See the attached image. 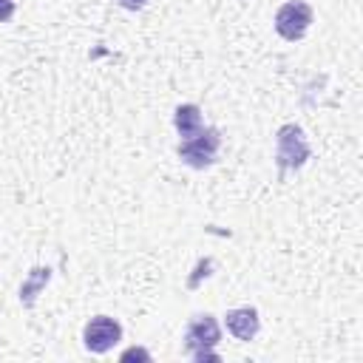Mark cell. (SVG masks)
<instances>
[{
  "label": "cell",
  "instance_id": "obj_2",
  "mask_svg": "<svg viewBox=\"0 0 363 363\" xmlns=\"http://www.w3.org/2000/svg\"><path fill=\"white\" fill-rule=\"evenodd\" d=\"M309 159V142H306V133L301 125L295 122H286L275 130V164L281 173H289V170H298L303 167Z\"/></svg>",
  "mask_w": 363,
  "mask_h": 363
},
{
  "label": "cell",
  "instance_id": "obj_8",
  "mask_svg": "<svg viewBox=\"0 0 363 363\" xmlns=\"http://www.w3.org/2000/svg\"><path fill=\"white\" fill-rule=\"evenodd\" d=\"M173 125H176V130H179V136H182V139L193 136L196 130H201V128H204V125H201V108H199V105H193V102L179 105V108H176V113H173Z\"/></svg>",
  "mask_w": 363,
  "mask_h": 363
},
{
  "label": "cell",
  "instance_id": "obj_6",
  "mask_svg": "<svg viewBox=\"0 0 363 363\" xmlns=\"http://www.w3.org/2000/svg\"><path fill=\"white\" fill-rule=\"evenodd\" d=\"M224 323H227V332L235 337V340H252L261 329V318H258V309L255 306H238V309H230L224 315Z\"/></svg>",
  "mask_w": 363,
  "mask_h": 363
},
{
  "label": "cell",
  "instance_id": "obj_5",
  "mask_svg": "<svg viewBox=\"0 0 363 363\" xmlns=\"http://www.w3.org/2000/svg\"><path fill=\"white\" fill-rule=\"evenodd\" d=\"M119 340H122V323L111 315H94L82 329V343L94 354L111 352Z\"/></svg>",
  "mask_w": 363,
  "mask_h": 363
},
{
  "label": "cell",
  "instance_id": "obj_7",
  "mask_svg": "<svg viewBox=\"0 0 363 363\" xmlns=\"http://www.w3.org/2000/svg\"><path fill=\"white\" fill-rule=\"evenodd\" d=\"M51 281V267H31V272L26 275V281L20 284V303L26 309L34 306L37 295L45 289V284Z\"/></svg>",
  "mask_w": 363,
  "mask_h": 363
},
{
  "label": "cell",
  "instance_id": "obj_4",
  "mask_svg": "<svg viewBox=\"0 0 363 363\" xmlns=\"http://www.w3.org/2000/svg\"><path fill=\"white\" fill-rule=\"evenodd\" d=\"M272 26H275L278 37H284L289 43L303 40L309 26H312V6L306 0H289L275 11V23Z\"/></svg>",
  "mask_w": 363,
  "mask_h": 363
},
{
  "label": "cell",
  "instance_id": "obj_10",
  "mask_svg": "<svg viewBox=\"0 0 363 363\" xmlns=\"http://www.w3.org/2000/svg\"><path fill=\"white\" fill-rule=\"evenodd\" d=\"M122 9H128V11H139V9H145V3L147 0H116Z\"/></svg>",
  "mask_w": 363,
  "mask_h": 363
},
{
  "label": "cell",
  "instance_id": "obj_11",
  "mask_svg": "<svg viewBox=\"0 0 363 363\" xmlns=\"http://www.w3.org/2000/svg\"><path fill=\"white\" fill-rule=\"evenodd\" d=\"M130 357H142V360H150V354H147L145 349H128V352H122V360H130Z\"/></svg>",
  "mask_w": 363,
  "mask_h": 363
},
{
  "label": "cell",
  "instance_id": "obj_3",
  "mask_svg": "<svg viewBox=\"0 0 363 363\" xmlns=\"http://www.w3.org/2000/svg\"><path fill=\"white\" fill-rule=\"evenodd\" d=\"M218 147H221V133H218V128H210V125H207V128L196 130L193 136L182 139L179 147H176V153H179V159H182L187 167L204 170V167H210V164L216 162Z\"/></svg>",
  "mask_w": 363,
  "mask_h": 363
},
{
  "label": "cell",
  "instance_id": "obj_9",
  "mask_svg": "<svg viewBox=\"0 0 363 363\" xmlns=\"http://www.w3.org/2000/svg\"><path fill=\"white\" fill-rule=\"evenodd\" d=\"M14 17V0H0V23H9Z\"/></svg>",
  "mask_w": 363,
  "mask_h": 363
},
{
  "label": "cell",
  "instance_id": "obj_1",
  "mask_svg": "<svg viewBox=\"0 0 363 363\" xmlns=\"http://www.w3.org/2000/svg\"><path fill=\"white\" fill-rule=\"evenodd\" d=\"M221 340V326L213 315H193L187 329H184V349L193 360L204 363V360H218V346Z\"/></svg>",
  "mask_w": 363,
  "mask_h": 363
}]
</instances>
